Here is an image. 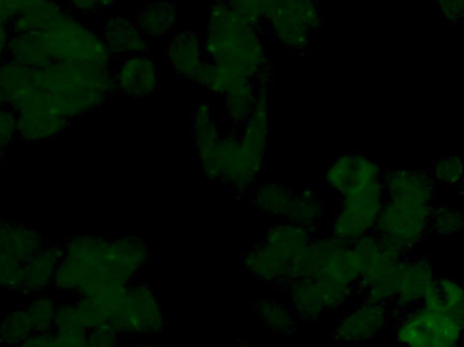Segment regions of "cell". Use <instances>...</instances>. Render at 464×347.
Segmentation results:
<instances>
[{
	"mask_svg": "<svg viewBox=\"0 0 464 347\" xmlns=\"http://www.w3.org/2000/svg\"><path fill=\"white\" fill-rule=\"evenodd\" d=\"M382 182L353 188L341 196L340 210L330 226V235L346 243H354L375 231L384 205Z\"/></svg>",
	"mask_w": 464,
	"mask_h": 347,
	"instance_id": "10",
	"label": "cell"
},
{
	"mask_svg": "<svg viewBox=\"0 0 464 347\" xmlns=\"http://www.w3.org/2000/svg\"><path fill=\"white\" fill-rule=\"evenodd\" d=\"M179 18V8L174 3L155 2L139 10L136 24L146 37L163 38L173 32Z\"/></svg>",
	"mask_w": 464,
	"mask_h": 347,
	"instance_id": "27",
	"label": "cell"
},
{
	"mask_svg": "<svg viewBox=\"0 0 464 347\" xmlns=\"http://www.w3.org/2000/svg\"><path fill=\"white\" fill-rule=\"evenodd\" d=\"M113 239L95 235L71 236L63 245L60 262L52 288L62 294L95 296L111 285L106 265L111 258Z\"/></svg>",
	"mask_w": 464,
	"mask_h": 347,
	"instance_id": "4",
	"label": "cell"
},
{
	"mask_svg": "<svg viewBox=\"0 0 464 347\" xmlns=\"http://www.w3.org/2000/svg\"><path fill=\"white\" fill-rule=\"evenodd\" d=\"M459 194H460V197H462V198H464V178H463V180H462V183H460L459 185Z\"/></svg>",
	"mask_w": 464,
	"mask_h": 347,
	"instance_id": "49",
	"label": "cell"
},
{
	"mask_svg": "<svg viewBox=\"0 0 464 347\" xmlns=\"http://www.w3.org/2000/svg\"><path fill=\"white\" fill-rule=\"evenodd\" d=\"M204 46L209 62L240 71L258 87L269 84L272 67L261 29L240 15L226 0L209 3Z\"/></svg>",
	"mask_w": 464,
	"mask_h": 347,
	"instance_id": "2",
	"label": "cell"
},
{
	"mask_svg": "<svg viewBox=\"0 0 464 347\" xmlns=\"http://www.w3.org/2000/svg\"><path fill=\"white\" fill-rule=\"evenodd\" d=\"M292 310L305 322L318 321L322 315L343 307L356 289L314 278H294L285 285Z\"/></svg>",
	"mask_w": 464,
	"mask_h": 347,
	"instance_id": "11",
	"label": "cell"
},
{
	"mask_svg": "<svg viewBox=\"0 0 464 347\" xmlns=\"http://www.w3.org/2000/svg\"><path fill=\"white\" fill-rule=\"evenodd\" d=\"M18 347H57L54 332L34 334L29 341Z\"/></svg>",
	"mask_w": 464,
	"mask_h": 347,
	"instance_id": "45",
	"label": "cell"
},
{
	"mask_svg": "<svg viewBox=\"0 0 464 347\" xmlns=\"http://www.w3.org/2000/svg\"><path fill=\"white\" fill-rule=\"evenodd\" d=\"M100 294L111 308L109 326L120 335L152 337L165 329L162 303L149 284L113 283Z\"/></svg>",
	"mask_w": 464,
	"mask_h": 347,
	"instance_id": "6",
	"label": "cell"
},
{
	"mask_svg": "<svg viewBox=\"0 0 464 347\" xmlns=\"http://www.w3.org/2000/svg\"><path fill=\"white\" fill-rule=\"evenodd\" d=\"M436 286L447 313L464 327V285L454 278L446 277L436 280Z\"/></svg>",
	"mask_w": 464,
	"mask_h": 347,
	"instance_id": "35",
	"label": "cell"
},
{
	"mask_svg": "<svg viewBox=\"0 0 464 347\" xmlns=\"http://www.w3.org/2000/svg\"><path fill=\"white\" fill-rule=\"evenodd\" d=\"M160 86V71L149 54L122 57L114 70L117 92L133 100L151 97Z\"/></svg>",
	"mask_w": 464,
	"mask_h": 347,
	"instance_id": "16",
	"label": "cell"
},
{
	"mask_svg": "<svg viewBox=\"0 0 464 347\" xmlns=\"http://www.w3.org/2000/svg\"><path fill=\"white\" fill-rule=\"evenodd\" d=\"M45 243L35 227L0 218V254L27 262Z\"/></svg>",
	"mask_w": 464,
	"mask_h": 347,
	"instance_id": "24",
	"label": "cell"
},
{
	"mask_svg": "<svg viewBox=\"0 0 464 347\" xmlns=\"http://www.w3.org/2000/svg\"><path fill=\"white\" fill-rule=\"evenodd\" d=\"M259 87L250 78L240 79L225 95H223V109L225 116L234 127L240 128L253 111L258 97Z\"/></svg>",
	"mask_w": 464,
	"mask_h": 347,
	"instance_id": "26",
	"label": "cell"
},
{
	"mask_svg": "<svg viewBox=\"0 0 464 347\" xmlns=\"http://www.w3.org/2000/svg\"><path fill=\"white\" fill-rule=\"evenodd\" d=\"M119 3V0H63L67 10L76 15H90V14L102 13L111 10Z\"/></svg>",
	"mask_w": 464,
	"mask_h": 347,
	"instance_id": "41",
	"label": "cell"
},
{
	"mask_svg": "<svg viewBox=\"0 0 464 347\" xmlns=\"http://www.w3.org/2000/svg\"><path fill=\"white\" fill-rule=\"evenodd\" d=\"M150 247L135 236H121L111 242V258L106 265V275L111 283H132L139 272L149 262Z\"/></svg>",
	"mask_w": 464,
	"mask_h": 347,
	"instance_id": "18",
	"label": "cell"
},
{
	"mask_svg": "<svg viewBox=\"0 0 464 347\" xmlns=\"http://www.w3.org/2000/svg\"><path fill=\"white\" fill-rule=\"evenodd\" d=\"M64 10L65 5L60 0H41L19 13L10 22L11 33L43 32Z\"/></svg>",
	"mask_w": 464,
	"mask_h": 347,
	"instance_id": "28",
	"label": "cell"
},
{
	"mask_svg": "<svg viewBox=\"0 0 464 347\" xmlns=\"http://www.w3.org/2000/svg\"><path fill=\"white\" fill-rule=\"evenodd\" d=\"M57 347H87V332L56 333Z\"/></svg>",
	"mask_w": 464,
	"mask_h": 347,
	"instance_id": "44",
	"label": "cell"
},
{
	"mask_svg": "<svg viewBox=\"0 0 464 347\" xmlns=\"http://www.w3.org/2000/svg\"><path fill=\"white\" fill-rule=\"evenodd\" d=\"M311 237L313 235L302 227L283 220L270 226L261 242L284 261L288 262L294 273L295 264L307 250L313 240Z\"/></svg>",
	"mask_w": 464,
	"mask_h": 347,
	"instance_id": "22",
	"label": "cell"
},
{
	"mask_svg": "<svg viewBox=\"0 0 464 347\" xmlns=\"http://www.w3.org/2000/svg\"><path fill=\"white\" fill-rule=\"evenodd\" d=\"M5 149H0V168H2L3 163H5Z\"/></svg>",
	"mask_w": 464,
	"mask_h": 347,
	"instance_id": "48",
	"label": "cell"
},
{
	"mask_svg": "<svg viewBox=\"0 0 464 347\" xmlns=\"http://www.w3.org/2000/svg\"><path fill=\"white\" fill-rule=\"evenodd\" d=\"M430 232L455 236L464 232V210L451 205H435L430 221Z\"/></svg>",
	"mask_w": 464,
	"mask_h": 347,
	"instance_id": "34",
	"label": "cell"
},
{
	"mask_svg": "<svg viewBox=\"0 0 464 347\" xmlns=\"http://www.w3.org/2000/svg\"><path fill=\"white\" fill-rule=\"evenodd\" d=\"M392 318L402 347H459L464 340V327L447 313L436 284L421 304Z\"/></svg>",
	"mask_w": 464,
	"mask_h": 347,
	"instance_id": "5",
	"label": "cell"
},
{
	"mask_svg": "<svg viewBox=\"0 0 464 347\" xmlns=\"http://www.w3.org/2000/svg\"><path fill=\"white\" fill-rule=\"evenodd\" d=\"M243 267L261 283L275 286H285L294 280L292 266L259 242L246 251L242 258Z\"/></svg>",
	"mask_w": 464,
	"mask_h": 347,
	"instance_id": "21",
	"label": "cell"
},
{
	"mask_svg": "<svg viewBox=\"0 0 464 347\" xmlns=\"http://www.w3.org/2000/svg\"><path fill=\"white\" fill-rule=\"evenodd\" d=\"M256 315L265 329L281 337H289L296 332V313L292 308L273 302L269 299H262L256 303Z\"/></svg>",
	"mask_w": 464,
	"mask_h": 347,
	"instance_id": "30",
	"label": "cell"
},
{
	"mask_svg": "<svg viewBox=\"0 0 464 347\" xmlns=\"http://www.w3.org/2000/svg\"><path fill=\"white\" fill-rule=\"evenodd\" d=\"M53 332H84L83 327H82L81 321H79L78 311H76V307L73 303L59 305L56 321H54Z\"/></svg>",
	"mask_w": 464,
	"mask_h": 347,
	"instance_id": "40",
	"label": "cell"
},
{
	"mask_svg": "<svg viewBox=\"0 0 464 347\" xmlns=\"http://www.w3.org/2000/svg\"><path fill=\"white\" fill-rule=\"evenodd\" d=\"M438 185L459 188L464 178V159L460 157H443L432 163L430 171Z\"/></svg>",
	"mask_w": 464,
	"mask_h": 347,
	"instance_id": "36",
	"label": "cell"
},
{
	"mask_svg": "<svg viewBox=\"0 0 464 347\" xmlns=\"http://www.w3.org/2000/svg\"><path fill=\"white\" fill-rule=\"evenodd\" d=\"M192 136L201 171L207 179L222 182V141L225 135L218 124L214 105L206 101L198 102L192 114Z\"/></svg>",
	"mask_w": 464,
	"mask_h": 347,
	"instance_id": "12",
	"label": "cell"
},
{
	"mask_svg": "<svg viewBox=\"0 0 464 347\" xmlns=\"http://www.w3.org/2000/svg\"><path fill=\"white\" fill-rule=\"evenodd\" d=\"M237 347H253V346L247 345V343H246V342H239V346H237Z\"/></svg>",
	"mask_w": 464,
	"mask_h": 347,
	"instance_id": "50",
	"label": "cell"
},
{
	"mask_svg": "<svg viewBox=\"0 0 464 347\" xmlns=\"http://www.w3.org/2000/svg\"><path fill=\"white\" fill-rule=\"evenodd\" d=\"M33 71L52 111L68 122L101 108L116 90L111 63H52Z\"/></svg>",
	"mask_w": 464,
	"mask_h": 347,
	"instance_id": "3",
	"label": "cell"
},
{
	"mask_svg": "<svg viewBox=\"0 0 464 347\" xmlns=\"http://www.w3.org/2000/svg\"><path fill=\"white\" fill-rule=\"evenodd\" d=\"M446 21L458 24L464 18V0H433Z\"/></svg>",
	"mask_w": 464,
	"mask_h": 347,
	"instance_id": "43",
	"label": "cell"
},
{
	"mask_svg": "<svg viewBox=\"0 0 464 347\" xmlns=\"http://www.w3.org/2000/svg\"><path fill=\"white\" fill-rule=\"evenodd\" d=\"M384 205L375 234L411 254L430 234L438 183L430 171L398 168L384 171Z\"/></svg>",
	"mask_w": 464,
	"mask_h": 347,
	"instance_id": "1",
	"label": "cell"
},
{
	"mask_svg": "<svg viewBox=\"0 0 464 347\" xmlns=\"http://www.w3.org/2000/svg\"><path fill=\"white\" fill-rule=\"evenodd\" d=\"M24 264L26 262L0 254V289L22 294L24 284Z\"/></svg>",
	"mask_w": 464,
	"mask_h": 347,
	"instance_id": "37",
	"label": "cell"
},
{
	"mask_svg": "<svg viewBox=\"0 0 464 347\" xmlns=\"http://www.w3.org/2000/svg\"><path fill=\"white\" fill-rule=\"evenodd\" d=\"M16 139L26 144L52 140L67 130L70 122L57 116L43 95H35L14 111Z\"/></svg>",
	"mask_w": 464,
	"mask_h": 347,
	"instance_id": "14",
	"label": "cell"
},
{
	"mask_svg": "<svg viewBox=\"0 0 464 347\" xmlns=\"http://www.w3.org/2000/svg\"><path fill=\"white\" fill-rule=\"evenodd\" d=\"M356 152H346L335 158L324 171V180L327 188L334 193L343 196L348 190L353 178Z\"/></svg>",
	"mask_w": 464,
	"mask_h": 347,
	"instance_id": "33",
	"label": "cell"
},
{
	"mask_svg": "<svg viewBox=\"0 0 464 347\" xmlns=\"http://www.w3.org/2000/svg\"><path fill=\"white\" fill-rule=\"evenodd\" d=\"M52 63H111L100 33L65 8L43 32H38Z\"/></svg>",
	"mask_w": 464,
	"mask_h": 347,
	"instance_id": "7",
	"label": "cell"
},
{
	"mask_svg": "<svg viewBox=\"0 0 464 347\" xmlns=\"http://www.w3.org/2000/svg\"><path fill=\"white\" fill-rule=\"evenodd\" d=\"M101 37L111 56L128 57L149 51V40L132 18L111 15L105 19Z\"/></svg>",
	"mask_w": 464,
	"mask_h": 347,
	"instance_id": "19",
	"label": "cell"
},
{
	"mask_svg": "<svg viewBox=\"0 0 464 347\" xmlns=\"http://www.w3.org/2000/svg\"><path fill=\"white\" fill-rule=\"evenodd\" d=\"M16 139V120L14 111L5 105L0 95V149L7 151Z\"/></svg>",
	"mask_w": 464,
	"mask_h": 347,
	"instance_id": "39",
	"label": "cell"
},
{
	"mask_svg": "<svg viewBox=\"0 0 464 347\" xmlns=\"http://www.w3.org/2000/svg\"><path fill=\"white\" fill-rule=\"evenodd\" d=\"M37 334L26 305H18L0 321V345L18 347Z\"/></svg>",
	"mask_w": 464,
	"mask_h": 347,
	"instance_id": "31",
	"label": "cell"
},
{
	"mask_svg": "<svg viewBox=\"0 0 464 347\" xmlns=\"http://www.w3.org/2000/svg\"><path fill=\"white\" fill-rule=\"evenodd\" d=\"M136 347H162V346L155 345V343H152V342H141V343H139V345Z\"/></svg>",
	"mask_w": 464,
	"mask_h": 347,
	"instance_id": "47",
	"label": "cell"
},
{
	"mask_svg": "<svg viewBox=\"0 0 464 347\" xmlns=\"http://www.w3.org/2000/svg\"><path fill=\"white\" fill-rule=\"evenodd\" d=\"M392 319L390 305L364 299L345 313L334 330V340L345 345H360L378 337Z\"/></svg>",
	"mask_w": 464,
	"mask_h": 347,
	"instance_id": "13",
	"label": "cell"
},
{
	"mask_svg": "<svg viewBox=\"0 0 464 347\" xmlns=\"http://www.w3.org/2000/svg\"><path fill=\"white\" fill-rule=\"evenodd\" d=\"M120 337L111 327H98L87 332V347H120Z\"/></svg>",
	"mask_w": 464,
	"mask_h": 347,
	"instance_id": "42",
	"label": "cell"
},
{
	"mask_svg": "<svg viewBox=\"0 0 464 347\" xmlns=\"http://www.w3.org/2000/svg\"><path fill=\"white\" fill-rule=\"evenodd\" d=\"M63 255H64L63 245L46 242L24 264V284L22 294L32 297L35 294H46L53 286Z\"/></svg>",
	"mask_w": 464,
	"mask_h": 347,
	"instance_id": "20",
	"label": "cell"
},
{
	"mask_svg": "<svg viewBox=\"0 0 464 347\" xmlns=\"http://www.w3.org/2000/svg\"><path fill=\"white\" fill-rule=\"evenodd\" d=\"M436 280L432 265L427 258L406 256L401 270L397 297L392 305V316L421 304L428 292L435 286Z\"/></svg>",
	"mask_w": 464,
	"mask_h": 347,
	"instance_id": "17",
	"label": "cell"
},
{
	"mask_svg": "<svg viewBox=\"0 0 464 347\" xmlns=\"http://www.w3.org/2000/svg\"><path fill=\"white\" fill-rule=\"evenodd\" d=\"M294 196V190L288 186L280 185V183H265L253 191L251 199H253L254 207L259 212L269 217L285 220Z\"/></svg>",
	"mask_w": 464,
	"mask_h": 347,
	"instance_id": "29",
	"label": "cell"
},
{
	"mask_svg": "<svg viewBox=\"0 0 464 347\" xmlns=\"http://www.w3.org/2000/svg\"><path fill=\"white\" fill-rule=\"evenodd\" d=\"M324 215L326 207L319 194L313 188H304L292 198L285 221L302 227L314 236L319 232Z\"/></svg>",
	"mask_w": 464,
	"mask_h": 347,
	"instance_id": "25",
	"label": "cell"
},
{
	"mask_svg": "<svg viewBox=\"0 0 464 347\" xmlns=\"http://www.w3.org/2000/svg\"><path fill=\"white\" fill-rule=\"evenodd\" d=\"M11 27L7 22L0 21V65L8 59V43L11 38Z\"/></svg>",
	"mask_w": 464,
	"mask_h": 347,
	"instance_id": "46",
	"label": "cell"
},
{
	"mask_svg": "<svg viewBox=\"0 0 464 347\" xmlns=\"http://www.w3.org/2000/svg\"><path fill=\"white\" fill-rule=\"evenodd\" d=\"M226 2L259 29L262 24H266L267 16L273 5V0H226Z\"/></svg>",
	"mask_w": 464,
	"mask_h": 347,
	"instance_id": "38",
	"label": "cell"
},
{
	"mask_svg": "<svg viewBox=\"0 0 464 347\" xmlns=\"http://www.w3.org/2000/svg\"><path fill=\"white\" fill-rule=\"evenodd\" d=\"M266 24L281 45L295 53H305L314 33L321 29L318 0H273Z\"/></svg>",
	"mask_w": 464,
	"mask_h": 347,
	"instance_id": "9",
	"label": "cell"
},
{
	"mask_svg": "<svg viewBox=\"0 0 464 347\" xmlns=\"http://www.w3.org/2000/svg\"><path fill=\"white\" fill-rule=\"evenodd\" d=\"M362 265L352 243L337 237L311 240L302 258L295 264L294 278H314L351 286L357 291Z\"/></svg>",
	"mask_w": 464,
	"mask_h": 347,
	"instance_id": "8",
	"label": "cell"
},
{
	"mask_svg": "<svg viewBox=\"0 0 464 347\" xmlns=\"http://www.w3.org/2000/svg\"><path fill=\"white\" fill-rule=\"evenodd\" d=\"M265 169V159L256 158L240 144L237 133L225 135L222 141V182L237 194L247 193L256 186Z\"/></svg>",
	"mask_w": 464,
	"mask_h": 347,
	"instance_id": "15",
	"label": "cell"
},
{
	"mask_svg": "<svg viewBox=\"0 0 464 347\" xmlns=\"http://www.w3.org/2000/svg\"><path fill=\"white\" fill-rule=\"evenodd\" d=\"M206 46L203 38L195 32H179L171 37L168 46V59L177 75L193 81L201 65L206 63Z\"/></svg>",
	"mask_w": 464,
	"mask_h": 347,
	"instance_id": "23",
	"label": "cell"
},
{
	"mask_svg": "<svg viewBox=\"0 0 464 347\" xmlns=\"http://www.w3.org/2000/svg\"><path fill=\"white\" fill-rule=\"evenodd\" d=\"M59 305V302L48 294L30 297L26 308L37 334L53 332Z\"/></svg>",
	"mask_w": 464,
	"mask_h": 347,
	"instance_id": "32",
	"label": "cell"
}]
</instances>
